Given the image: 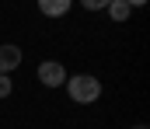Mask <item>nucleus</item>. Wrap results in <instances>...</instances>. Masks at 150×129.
<instances>
[{
	"label": "nucleus",
	"instance_id": "1",
	"mask_svg": "<svg viewBox=\"0 0 150 129\" xmlns=\"http://www.w3.org/2000/svg\"><path fill=\"white\" fill-rule=\"evenodd\" d=\"M63 87H67V94H70L74 105H94L101 98V80L94 73H74V77H67Z\"/></svg>",
	"mask_w": 150,
	"mask_h": 129
},
{
	"label": "nucleus",
	"instance_id": "2",
	"mask_svg": "<svg viewBox=\"0 0 150 129\" xmlns=\"http://www.w3.org/2000/svg\"><path fill=\"white\" fill-rule=\"evenodd\" d=\"M35 77H38V84H45V87H63L70 73H67V66L59 59H42L38 70H35Z\"/></svg>",
	"mask_w": 150,
	"mask_h": 129
},
{
	"label": "nucleus",
	"instance_id": "3",
	"mask_svg": "<svg viewBox=\"0 0 150 129\" xmlns=\"http://www.w3.org/2000/svg\"><path fill=\"white\" fill-rule=\"evenodd\" d=\"M21 59H25V52H21V45H14V42H4L0 45V73H14L18 66H21Z\"/></svg>",
	"mask_w": 150,
	"mask_h": 129
},
{
	"label": "nucleus",
	"instance_id": "4",
	"mask_svg": "<svg viewBox=\"0 0 150 129\" xmlns=\"http://www.w3.org/2000/svg\"><path fill=\"white\" fill-rule=\"evenodd\" d=\"M35 4H38V11H42L45 18H52V21H56V18H67L70 7H74V0H35Z\"/></svg>",
	"mask_w": 150,
	"mask_h": 129
},
{
	"label": "nucleus",
	"instance_id": "5",
	"mask_svg": "<svg viewBox=\"0 0 150 129\" xmlns=\"http://www.w3.org/2000/svg\"><path fill=\"white\" fill-rule=\"evenodd\" d=\"M105 11H108V18H112V21H129V18H133V7H129V4H122V0H112Z\"/></svg>",
	"mask_w": 150,
	"mask_h": 129
},
{
	"label": "nucleus",
	"instance_id": "6",
	"mask_svg": "<svg viewBox=\"0 0 150 129\" xmlns=\"http://www.w3.org/2000/svg\"><path fill=\"white\" fill-rule=\"evenodd\" d=\"M11 94H14V80H11L7 73H0V101H4V98H11Z\"/></svg>",
	"mask_w": 150,
	"mask_h": 129
},
{
	"label": "nucleus",
	"instance_id": "7",
	"mask_svg": "<svg viewBox=\"0 0 150 129\" xmlns=\"http://www.w3.org/2000/svg\"><path fill=\"white\" fill-rule=\"evenodd\" d=\"M108 4H112V0H80V7H84V11H105Z\"/></svg>",
	"mask_w": 150,
	"mask_h": 129
},
{
	"label": "nucleus",
	"instance_id": "8",
	"mask_svg": "<svg viewBox=\"0 0 150 129\" xmlns=\"http://www.w3.org/2000/svg\"><path fill=\"white\" fill-rule=\"evenodd\" d=\"M122 4H129V7H133V11H136V7H143V4H147V0H122Z\"/></svg>",
	"mask_w": 150,
	"mask_h": 129
},
{
	"label": "nucleus",
	"instance_id": "9",
	"mask_svg": "<svg viewBox=\"0 0 150 129\" xmlns=\"http://www.w3.org/2000/svg\"><path fill=\"white\" fill-rule=\"evenodd\" d=\"M136 129H147V126H136Z\"/></svg>",
	"mask_w": 150,
	"mask_h": 129
}]
</instances>
